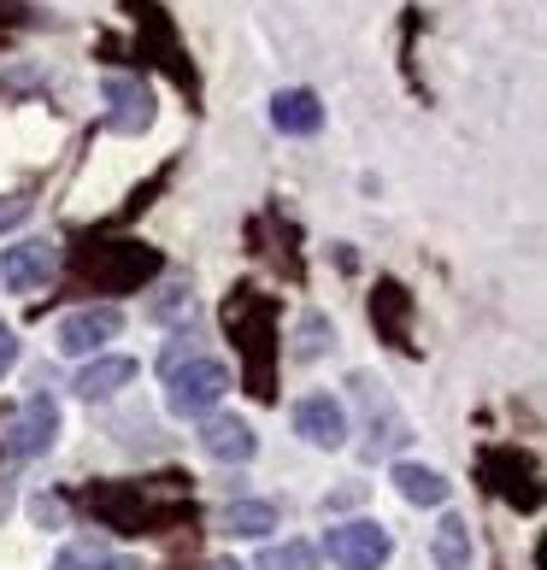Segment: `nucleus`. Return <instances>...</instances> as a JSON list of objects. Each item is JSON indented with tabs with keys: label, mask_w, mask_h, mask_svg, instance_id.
Wrapping results in <instances>:
<instances>
[{
	"label": "nucleus",
	"mask_w": 547,
	"mask_h": 570,
	"mask_svg": "<svg viewBox=\"0 0 547 570\" xmlns=\"http://www.w3.org/2000/svg\"><path fill=\"white\" fill-rule=\"evenodd\" d=\"M165 383H172L165 389V406L177 417H206L229 394V365H218V358H188L183 371L165 376Z\"/></svg>",
	"instance_id": "1"
},
{
	"label": "nucleus",
	"mask_w": 547,
	"mask_h": 570,
	"mask_svg": "<svg viewBox=\"0 0 547 570\" xmlns=\"http://www.w3.org/2000/svg\"><path fill=\"white\" fill-rule=\"evenodd\" d=\"M324 553H330V564H342V570H377V564H389L394 541H389L383 523L360 518V523H330Z\"/></svg>",
	"instance_id": "2"
},
{
	"label": "nucleus",
	"mask_w": 547,
	"mask_h": 570,
	"mask_svg": "<svg viewBox=\"0 0 547 570\" xmlns=\"http://www.w3.org/2000/svg\"><path fill=\"white\" fill-rule=\"evenodd\" d=\"M59 277V247L48 236H30V242H12L0 253V283L12 294H36Z\"/></svg>",
	"instance_id": "3"
},
{
	"label": "nucleus",
	"mask_w": 547,
	"mask_h": 570,
	"mask_svg": "<svg viewBox=\"0 0 547 570\" xmlns=\"http://www.w3.org/2000/svg\"><path fill=\"white\" fill-rule=\"evenodd\" d=\"M53 441H59V406H53L48 389H36L25 400V412L7 424V453L12 459H36V453H48Z\"/></svg>",
	"instance_id": "4"
},
{
	"label": "nucleus",
	"mask_w": 547,
	"mask_h": 570,
	"mask_svg": "<svg viewBox=\"0 0 547 570\" xmlns=\"http://www.w3.org/2000/svg\"><path fill=\"white\" fill-rule=\"evenodd\" d=\"M118 330H124V312L118 306H82V312H71V318H59L53 347L66 353V358H82V353H100Z\"/></svg>",
	"instance_id": "5"
},
{
	"label": "nucleus",
	"mask_w": 547,
	"mask_h": 570,
	"mask_svg": "<svg viewBox=\"0 0 547 570\" xmlns=\"http://www.w3.org/2000/svg\"><path fill=\"white\" fill-rule=\"evenodd\" d=\"M294 435H301L306 448L335 453V448L348 441V412H342V400H330V394H306V400H294Z\"/></svg>",
	"instance_id": "6"
},
{
	"label": "nucleus",
	"mask_w": 547,
	"mask_h": 570,
	"mask_svg": "<svg viewBox=\"0 0 547 570\" xmlns=\"http://www.w3.org/2000/svg\"><path fill=\"white\" fill-rule=\"evenodd\" d=\"M100 95L113 100L107 130H118V136H141L147 124H154V95H147L136 77H107V82H100Z\"/></svg>",
	"instance_id": "7"
},
{
	"label": "nucleus",
	"mask_w": 547,
	"mask_h": 570,
	"mask_svg": "<svg viewBox=\"0 0 547 570\" xmlns=\"http://www.w3.org/2000/svg\"><path fill=\"white\" fill-rule=\"evenodd\" d=\"M201 448L213 453L218 464H247L260 453V435H254V424H242V417H206Z\"/></svg>",
	"instance_id": "8"
},
{
	"label": "nucleus",
	"mask_w": 547,
	"mask_h": 570,
	"mask_svg": "<svg viewBox=\"0 0 547 570\" xmlns=\"http://www.w3.org/2000/svg\"><path fill=\"white\" fill-rule=\"evenodd\" d=\"M271 124H277L283 136H319L324 130V107L312 89H283L271 100Z\"/></svg>",
	"instance_id": "9"
},
{
	"label": "nucleus",
	"mask_w": 547,
	"mask_h": 570,
	"mask_svg": "<svg viewBox=\"0 0 547 570\" xmlns=\"http://www.w3.org/2000/svg\"><path fill=\"white\" fill-rule=\"evenodd\" d=\"M130 383H136V358H124V353L95 358V365L77 371V394L82 400H113L118 389H130Z\"/></svg>",
	"instance_id": "10"
},
{
	"label": "nucleus",
	"mask_w": 547,
	"mask_h": 570,
	"mask_svg": "<svg viewBox=\"0 0 547 570\" xmlns=\"http://www.w3.org/2000/svg\"><path fill=\"white\" fill-rule=\"evenodd\" d=\"M389 482L401 489L407 505H441V500H448V476L430 471V464H394Z\"/></svg>",
	"instance_id": "11"
},
{
	"label": "nucleus",
	"mask_w": 547,
	"mask_h": 570,
	"mask_svg": "<svg viewBox=\"0 0 547 570\" xmlns=\"http://www.w3.org/2000/svg\"><path fill=\"white\" fill-rule=\"evenodd\" d=\"M224 530L242 535V541H265L271 530H277V505H271V500H236V505H224Z\"/></svg>",
	"instance_id": "12"
},
{
	"label": "nucleus",
	"mask_w": 547,
	"mask_h": 570,
	"mask_svg": "<svg viewBox=\"0 0 547 570\" xmlns=\"http://www.w3.org/2000/svg\"><path fill=\"white\" fill-rule=\"evenodd\" d=\"M430 559L441 570H471V530H466V518H441V530L430 535Z\"/></svg>",
	"instance_id": "13"
},
{
	"label": "nucleus",
	"mask_w": 547,
	"mask_h": 570,
	"mask_svg": "<svg viewBox=\"0 0 547 570\" xmlns=\"http://www.w3.org/2000/svg\"><path fill=\"white\" fill-rule=\"evenodd\" d=\"M260 570H319V547L306 541H283V547H265Z\"/></svg>",
	"instance_id": "14"
},
{
	"label": "nucleus",
	"mask_w": 547,
	"mask_h": 570,
	"mask_svg": "<svg viewBox=\"0 0 547 570\" xmlns=\"http://www.w3.org/2000/svg\"><path fill=\"white\" fill-rule=\"evenodd\" d=\"M188 358H201V353H195V335H172V347L159 353V371L172 376V371H183V365H188Z\"/></svg>",
	"instance_id": "15"
},
{
	"label": "nucleus",
	"mask_w": 547,
	"mask_h": 570,
	"mask_svg": "<svg viewBox=\"0 0 547 570\" xmlns=\"http://www.w3.org/2000/svg\"><path fill=\"white\" fill-rule=\"evenodd\" d=\"M324 342H335V330H330L324 318H306V324H301V347H294V353L312 358V353H324Z\"/></svg>",
	"instance_id": "16"
},
{
	"label": "nucleus",
	"mask_w": 547,
	"mask_h": 570,
	"mask_svg": "<svg viewBox=\"0 0 547 570\" xmlns=\"http://www.w3.org/2000/svg\"><path fill=\"white\" fill-rule=\"evenodd\" d=\"M188 312H195V301H188V288H172L165 301L147 306V318H188Z\"/></svg>",
	"instance_id": "17"
},
{
	"label": "nucleus",
	"mask_w": 547,
	"mask_h": 570,
	"mask_svg": "<svg viewBox=\"0 0 547 570\" xmlns=\"http://www.w3.org/2000/svg\"><path fill=\"white\" fill-rule=\"evenodd\" d=\"M12 365H18V335H12L7 324H0V376H7Z\"/></svg>",
	"instance_id": "18"
},
{
	"label": "nucleus",
	"mask_w": 547,
	"mask_h": 570,
	"mask_svg": "<svg viewBox=\"0 0 547 570\" xmlns=\"http://www.w3.org/2000/svg\"><path fill=\"white\" fill-rule=\"evenodd\" d=\"M30 512H36V523H66V505L59 500H36Z\"/></svg>",
	"instance_id": "19"
},
{
	"label": "nucleus",
	"mask_w": 547,
	"mask_h": 570,
	"mask_svg": "<svg viewBox=\"0 0 547 570\" xmlns=\"http://www.w3.org/2000/svg\"><path fill=\"white\" fill-rule=\"evenodd\" d=\"M30 218V200H7V206H0V229H7V224H25Z\"/></svg>",
	"instance_id": "20"
},
{
	"label": "nucleus",
	"mask_w": 547,
	"mask_h": 570,
	"mask_svg": "<svg viewBox=\"0 0 547 570\" xmlns=\"http://www.w3.org/2000/svg\"><path fill=\"white\" fill-rule=\"evenodd\" d=\"M95 570H141V559H124V553H118V559H100Z\"/></svg>",
	"instance_id": "21"
},
{
	"label": "nucleus",
	"mask_w": 547,
	"mask_h": 570,
	"mask_svg": "<svg viewBox=\"0 0 547 570\" xmlns=\"http://www.w3.org/2000/svg\"><path fill=\"white\" fill-rule=\"evenodd\" d=\"M213 570H242V564H229V559H218V564H213Z\"/></svg>",
	"instance_id": "22"
}]
</instances>
